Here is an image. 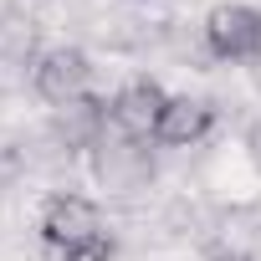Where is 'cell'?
Instances as JSON below:
<instances>
[{
    "instance_id": "cell-1",
    "label": "cell",
    "mask_w": 261,
    "mask_h": 261,
    "mask_svg": "<svg viewBox=\"0 0 261 261\" xmlns=\"http://www.w3.org/2000/svg\"><path fill=\"white\" fill-rule=\"evenodd\" d=\"M41 241L67 261H113V236L87 195H51L41 210Z\"/></svg>"
},
{
    "instance_id": "cell-2",
    "label": "cell",
    "mask_w": 261,
    "mask_h": 261,
    "mask_svg": "<svg viewBox=\"0 0 261 261\" xmlns=\"http://www.w3.org/2000/svg\"><path fill=\"white\" fill-rule=\"evenodd\" d=\"M164 108H169V92H164L159 82L139 77V82H128V87H118V92H113L108 118H113V128H118V139L144 144V139H154V134H159Z\"/></svg>"
},
{
    "instance_id": "cell-3",
    "label": "cell",
    "mask_w": 261,
    "mask_h": 261,
    "mask_svg": "<svg viewBox=\"0 0 261 261\" xmlns=\"http://www.w3.org/2000/svg\"><path fill=\"white\" fill-rule=\"evenodd\" d=\"M205 46L220 62L261 57V11H251V6H215L205 16Z\"/></svg>"
},
{
    "instance_id": "cell-4",
    "label": "cell",
    "mask_w": 261,
    "mask_h": 261,
    "mask_svg": "<svg viewBox=\"0 0 261 261\" xmlns=\"http://www.w3.org/2000/svg\"><path fill=\"white\" fill-rule=\"evenodd\" d=\"M87 77H92V62H87V51H77V46H51V51H41L36 67H31V82H36V92H41L51 108L77 102V97L87 92Z\"/></svg>"
},
{
    "instance_id": "cell-5",
    "label": "cell",
    "mask_w": 261,
    "mask_h": 261,
    "mask_svg": "<svg viewBox=\"0 0 261 261\" xmlns=\"http://www.w3.org/2000/svg\"><path fill=\"white\" fill-rule=\"evenodd\" d=\"M210 128H215V108L205 97H169L154 139L169 144V149H195L200 139H210Z\"/></svg>"
},
{
    "instance_id": "cell-6",
    "label": "cell",
    "mask_w": 261,
    "mask_h": 261,
    "mask_svg": "<svg viewBox=\"0 0 261 261\" xmlns=\"http://www.w3.org/2000/svg\"><path fill=\"white\" fill-rule=\"evenodd\" d=\"M97 179L113 185V190H128V185H139L149 179V159L134 139H118V144H97Z\"/></svg>"
},
{
    "instance_id": "cell-7",
    "label": "cell",
    "mask_w": 261,
    "mask_h": 261,
    "mask_svg": "<svg viewBox=\"0 0 261 261\" xmlns=\"http://www.w3.org/2000/svg\"><path fill=\"white\" fill-rule=\"evenodd\" d=\"M36 46V31H31V21H16V16H6L0 21V57H26Z\"/></svg>"
},
{
    "instance_id": "cell-8",
    "label": "cell",
    "mask_w": 261,
    "mask_h": 261,
    "mask_svg": "<svg viewBox=\"0 0 261 261\" xmlns=\"http://www.w3.org/2000/svg\"><path fill=\"white\" fill-rule=\"evenodd\" d=\"M210 261H251V256L236 251V246H220V251H210Z\"/></svg>"
}]
</instances>
